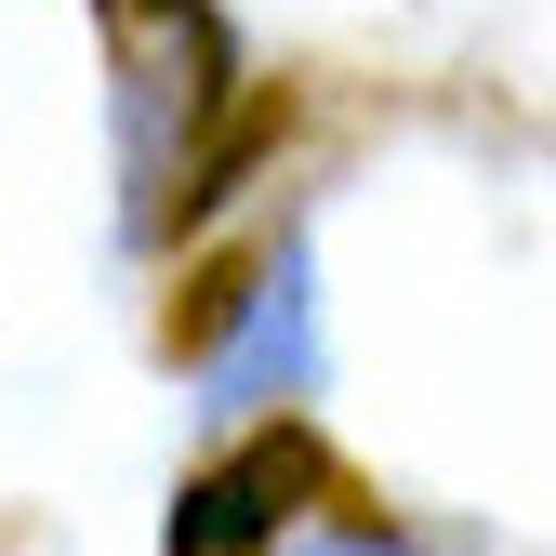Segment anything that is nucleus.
Instances as JSON below:
<instances>
[{"mask_svg": "<svg viewBox=\"0 0 556 556\" xmlns=\"http://www.w3.org/2000/svg\"><path fill=\"white\" fill-rule=\"evenodd\" d=\"M318 477H331V451H318L305 425H265L239 464H213V477L173 504V556H252V543H278V530L318 504Z\"/></svg>", "mask_w": 556, "mask_h": 556, "instance_id": "nucleus-1", "label": "nucleus"}, {"mask_svg": "<svg viewBox=\"0 0 556 556\" xmlns=\"http://www.w3.org/2000/svg\"><path fill=\"white\" fill-rule=\"evenodd\" d=\"M160 14H199V0H160Z\"/></svg>", "mask_w": 556, "mask_h": 556, "instance_id": "nucleus-2", "label": "nucleus"}]
</instances>
